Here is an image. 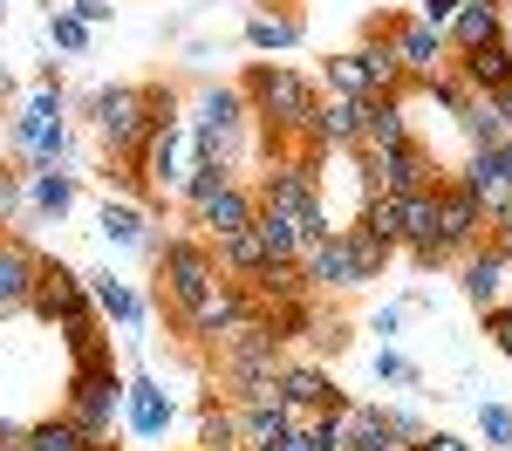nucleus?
Segmentation results:
<instances>
[{
	"label": "nucleus",
	"mask_w": 512,
	"mask_h": 451,
	"mask_svg": "<svg viewBox=\"0 0 512 451\" xmlns=\"http://www.w3.org/2000/svg\"><path fill=\"white\" fill-rule=\"evenodd\" d=\"M171 110H178V96L171 89H103L96 96V130H103V144L110 151H144L158 130H171Z\"/></svg>",
	"instance_id": "obj_1"
},
{
	"label": "nucleus",
	"mask_w": 512,
	"mask_h": 451,
	"mask_svg": "<svg viewBox=\"0 0 512 451\" xmlns=\"http://www.w3.org/2000/svg\"><path fill=\"white\" fill-rule=\"evenodd\" d=\"M117 369L110 363H89L76 369V383H69V424H76L82 438H110V417H117Z\"/></svg>",
	"instance_id": "obj_2"
},
{
	"label": "nucleus",
	"mask_w": 512,
	"mask_h": 451,
	"mask_svg": "<svg viewBox=\"0 0 512 451\" xmlns=\"http://www.w3.org/2000/svg\"><path fill=\"white\" fill-rule=\"evenodd\" d=\"M362 171H369V199L376 192H431V151L417 144V137H403V144H390V151H369L362 158Z\"/></svg>",
	"instance_id": "obj_3"
},
{
	"label": "nucleus",
	"mask_w": 512,
	"mask_h": 451,
	"mask_svg": "<svg viewBox=\"0 0 512 451\" xmlns=\"http://www.w3.org/2000/svg\"><path fill=\"white\" fill-rule=\"evenodd\" d=\"M246 96H253V110L267 123H280V130H301V123H308V103H315L308 82L294 76V69H253V76H246Z\"/></svg>",
	"instance_id": "obj_4"
},
{
	"label": "nucleus",
	"mask_w": 512,
	"mask_h": 451,
	"mask_svg": "<svg viewBox=\"0 0 512 451\" xmlns=\"http://www.w3.org/2000/svg\"><path fill=\"white\" fill-rule=\"evenodd\" d=\"M28 308H35L41 322H82V315H96L89 287H82L69 267H55V260H41V267H35V294H28Z\"/></svg>",
	"instance_id": "obj_5"
},
{
	"label": "nucleus",
	"mask_w": 512,
	"mask_h": 451,
	"mask_svg": "<svg viewBox=\"0 0 512 451\" xmlns=\"http://www.w3.org/2000/svg\"><path fill=\"white\" fill-rule=\"evenodd\" d=\"M164 287H171V301L192 315L198 301L219 287V267H212V253H205V246H192V240L164 246Z\"/></svg>",
	"instance_id": "obj_6"
},
{
	"label": "nucleus",
	"mask_w": 512,
	"mask_h": 451,
	"mask_svg": "<svg viewBox=\"0 0 512 451\" xmlns=\"http://www.w3.org/2000/svg\"><path fill=\"white\" fill-rule=\"evenodd\" d=\"M437 240H444V253H458V246L478 240V226H485V199H478L465 178H451V185H437Z\"/></svg>",
	"instance_id": "obj_7"
},
{
	"label": "nucleus",
	"mask_w": 512,
	"mask_h": 451,
	"mask_svg": "<svg viewBox=\"0 0 512 451\" xmlns=\"http://www.w3.org/2000/svg\"><path fill=\"white\" fill-rule=\"evenodd\" d=\"M301 274H308V287H362V267H355L349 233L308 240V246H301Z\"/></svg>",
	"instance_id": "obj_8"
},
{
	"label": "nucleus",
	"mask_w": 512,
	"mask_h": 451,
	"mask_svg": "<svg viewBox=\"0 0 512 451\" xmlns=\"http://www.w3.org/2000/svg\"><path fill=\"white\" fill-rule=\"evenodd\" d=\"M246 315H253V294H246V287H233V281H219V287H212V294H205V301L192 308V315H185V322H192V335H212V342H226V335H233Z\"/></svg>",
	"instance_id": "obj_9"
},
{
	"label": "nucleus",
	"mask_w": 512,
	"mask_h": 451,
	"mask_svg": "<svg viewBox=\"0 0 512 451\" xmlns=\"http://www.w3.org/2000/svg\"><path fill=\"white\" fill-rule=\"evenodd\" d=\"M465 185H472L485 205H499L506 212V199H512V137H499V144H485L472 158V171H465Z\"/></svg>",
	"instance_id": "obj_10"
},
{
	"label": "nucleus",
	"mask_w": 512,
	"mask_h": 451,
	"mask_svg": "<svg viewBox=\"0 0 512 451\" xmlns=\"http://www.w3.org/2000/svg\"><path fill=\"white\" fill-rule=\"evenodd\" d=\"M308 130L315 144H362V103L355 96H328V103H308Z\"/></svg>",
	"instance_id": "obj_11"
},
{
	"label": "nucleus",
	"mask_w": 512,
	"mask_h": 451,
	"mask_svg": "<svg viewBox=\"0 0 512 451\" xmlns=\"http://www.w3.org/2000/svg\"><path fill=\"white\" fill-rule=\"evenodd\" d=\"M35 253L14 240H0V315H21L28 308V294H35Z\"/></svg>",
	"instance_id": "obj_12"
},
{
	"label": "nucleus",
	"mask_w": 512,
	"mask_h": 451,
	"mask_svg": "<svg viewBox=\"0 0 512 451\" xmlns=\"http://www.w3.org/2000/svg\"><path fill=\"white\" fill-rule=\"evenodd\" d=\"M458 76L472 82V89H506L512 82V48H506V35H492V41H478V48H465V62H458Z\"/></svg>",
	"instance_id": "obj_13"
},
{
	"label": "nucleus",
	"mask_w": 512,
	"mask_h": 451,
	"mask_svg": "<svg viewBox=\"0 0 512 451\" xmlns=\"http://www.w3.org/2000/svg\"><path fill=\"white\" fill-rule=\"evenodd\" d=\"M192 212H198V226H205L212 240H219V233H239V226H253V199L239 192L233 178H226V185H219L212 199H198Z\"/></svg>",
	"instance_id": "obj_14"
},
{
	"label": "nucleus",
	"mask_w": 512,
	"mask_h": 451,
	"mask_svg": "<svg viewBox=\"0 0 512 451\" xmlns=\"http://www.w3.org/2000/svg\"><path fill=\"white\" fill-rule=\"evenodd\" d=\"M403 431H396V417H383V410H349L342 417V451H410L396 445Z\"/></svg>",
	"instance_id": "obj_15"
},
{
	"label": "nucleus",
	"mask_w": 512,
	"mask_h": 451,
	"mask_svg": "<svg viewBox=\"0 0 512 451\" xmlns=\"http://www.w3.org/2000/svg\"><path fill=\"white\" fill-rule=\"evenodd\" d=\"M253 233H260V246H267L274 260H294V253L308 246L301 219H294V212H280V205H253Z\"/></svg>",
	"instance_id": "obj_16"
},
{
	"label": "nucleus",
	"mask_w": 512,
	"mask_h": 451,
	"mask_svg": "<svg viewBox=\"0 0 512 451\" xmlns=\"http://www.w3.org/2000/svg\"><path fill=\"white\" fill-rule=\"evenodd\" d=\"M280 383V404H301V410H342V390L321 376V369H287L274 376Z\"/></svg>",
	"instance_id": "obj_17"
},
{
	"label": "nucleus",
	"mask_w": 512,
	"mask_h": 451,
	"mask_svg": "<svg viewBox=\"0 0 512 451\" xmlns=\"http://www.w3.org/2000/svg\"><path fill=\"white\" fill-rule=\"evenodd\" d=\"M506 267H512L506 246H492V253H472V260H465V294H472L478 308H499V281H506Z\"/></svg>",
	"instance_id": "obj_18"
},
{
	"label": "nucleus",
	"mask_w": 512,
	"mask_h": 451,
	"mask_svg": "<svg viewBox=\"0 0 512 451\" xmlns=\"http://www.w3.org/2000/svg\"><path fill=\"white\" fill-rule=\"evenodd\" d=\"M396 35V55H403V76H424L431 82L437 76V28H424V21H410V28H390Z\"/></svg>",
	"instance_id": "obj_19"
},
{
	"label": "nucleus",
	"mask_w": 512,
	"mask_h": 451,
	"mask_svg": "<svg viewBox=\"0 0 512 451\" xmlns=\"http://www.w3.org/2000/svg\"><path fill=\"white\" fill-rule=\"evenodd\" d=\"M410 130H403V110H396V96H369L362 103V144L369 151H390V144H403Z\"/></svg>",
	"instance_id": "obj_20"
},
{
	"label": "nucleus",
	"mask_w": 512,
	"mask_h": 451,
	"mask_svg": "<svg viewBox=\"0 0 512 451\" xmlns=\"http://www.w3.org/2000/svg\"><path fill=\"white\" fill-rule=\"evenodd\" d=\"M444 35L458 41V48H478V41L506 35V28H499V0H465V7H458V21H451Z\"/></svg>",
	"instance_id": "obj_21"
},
{
	"label": "nucleus",
	"mask_w": 512,
	"mask_h": 451,
	"mask_svg": "<svg viewBox=\"0 0 512 451\" xmlns=\"http://www.w3.org/2000/svg\"><path fill=\"white\" fill-rule=\"evenodd\" d=\"M219 260H226L233 274H260L274 253L260 246V233H253V226H239V233H219Z\"/></svg>",
	"instance_id": "obj_22"
},
{
	"label": "nucleus",
	"mask_w": 512,
	"mask_h": 451,
	"mask_svg": "<svg viewBox=\"0 0 512 451\" xmlns=\"http://www.w3.org/2000/svg\"><path fill=\"white\" fill-rule=\"evenodd\" d=\"M355 62L369 69V82H376V96H390L396 82H403V55H396V41L383 35L376 48H355Z\"/></svg>",
	"instance_id": "obj_23"
},
{
	"label": "nucleus",
	"mask_w": 512,
	"mask_h": 451,
	"mask_svg": "<svg viewBox=\"0 0 512 451\" xmlns=\"http://www.w3.org/2000/svg\"><path fill=\"white\" fill-rule=\"evenodd\" d=\"M21 137H28L35 151H55V144H62V117H55V96H41L35 110L21 117Z\"/></svg>",
	"instance_id": "obj_24"
},
{
	"label": "nucleus",
	"mask_w": 512,
	"mask_h": 451,
	"mask_svg": "<svg viewBox=\"0 0 512 451\" xmlns=\"http://www.w3.org/2000/svg\"><path fill=\"white\" fill-rule=\"evenodd\" d=\"M62 335H69V356H76V369L110 363V356H103V328H96V315H82V322H62Z\"/></svg>",
	"instance_id": "obj_25"
},
{
	"label": "nucleus",
	"mask_w": 512,
	"mask_h": 451,
	"mask_svg": "<svg viewBox=\"0 0 512 451\" xmlns=\"http://www.w3.org/2000/svg\"><path fill=\"white\" fill-rule=\"evenodd\" d=\"M28 451H89V438H82L69 417H48V424L28 431Z\"/></svg>",
	"instance_id": "obj_26"
},
{
	"label": "nucleus",
	"mask_w": 512,
	"mask_h": 451,
	"mask_svg": "<svg viewBox=\"0 0 512 451\" xmlns=\"http://www.w3.org/2000/svg\"><path fill=\"white\" fill-rule=\"evenodd\" d=\"M349 246H355V267H362V281H376V274L390 267V253H396V246H383L376 233H369V226H349Z\"/></svg>",
	"instance_id": "obj_27"
},
{
	"label": "nucleus",
	"mask_w": 512,
	"mask_h": 451,
	"mask_svg": "<svg viewBox=\"0 0 512 451\" xmlns=\"http://www.w3.org/2000/svg\"><path fill=\"white\" fill-rule=\"evenodd\" d=\"M198 431H205V445H198V451H239V445H233V438H239V417H233V410L205 404V417H198Z\"/></svg>",
	"instance_id": "obj_28"
},
{
	"label": "nucleus",
	"mask_w": 512,
	"mask_h": 451,
	"mask_svg": "<svg viewBox=\"0 0 512 451\" xmlns=\"http://www.w3.org/2000/svg\"><path fill=\"white\" fill-rule=\"evenodd\" d=\"M246 41H253V48H287V41H301V21H294V14H260V21L246 28Z\"/></svg>",
	"instance_id": "obj_29"
},
{
	"label": "nucleus",
	"mask_w": 512,
	"mask_h": 451,
	"mask_svg": "<svg viewBox=\"0 0 512 451\" xmlns=\"http://www.w3.org/2000/svg\"><path fill=\"white\" fill-rule=\"evenodd\" d=\"M328 76H335V89L355 96V103H369V96H376V82H369V69H362L355 55H335V62H328Z\"/></svg>",
	"instance_id": "obj_30"
},
{
	"label": "nucleus",
	"mask_w": 512,
	"mask_h": 451,
	"mask_svg": "<svg viewBox=\"0 0 512 451\" xmlns=\"http://www.w3.org/2000/svg\"><path fill=\"white\" fill-rule=\"evenodd\" d=\"M465 130H472L478 151H485V144H499V137H512L506 123H499V110H492V103H465Z\"/></svg>",
	"instance_id": "obj_31"
},
{
	"label": "nucleus",
	"mask_w": 512,
	"mask_h": 451,
	"mask_svg": "<svg viewBox=\"0 0 512 451\" xmlns=\"http://www.w3.org/2000/svg\"><path fill=\"white\" fill-rule=\"evenodd\" d=\"M137 431H144V438H151V431H164V417H171V404H164L158 390H151V383H137Z\"/></svg>",
	"instance_id": "obj_32"
},
{
	"label": "nucleus",
	"mask_w": 512,
	"mask_h": 451,
	"mask_svg": "<svg viewBox=\"0 0 512 451\" xmlns=\"http://www.w3.org/2000/svg\"><path fill=\"white\" fill-rule=\"evenodd\" d=\"M89 301H96V308H103V315H117V322H137V301H130V294H123V287H110V274H103V281L89 287Z\"/></svg>",
	"instance_id": "obj_33"
},
{
	"label": "nucleus",
	"mask_w": 512,
	"mask_h": 451,
	"mask_svg": "<svg viewBox=\"0 0 512 451\" xmlns=\"http://www.w3.org/2000/svg\"><path fill=\"white\" fill-rule=\"evenodd\" d=\"M219 185H226V164H219V158H205V164H198V178H192V205H198V199H212Z\"/></svg>",
	"instance_id": "obj_34"
},
{
	"label": "nucleus",
	"mask_w": 512,
	"mask_h": 451,
	"mask_svg": "<svg viewBox=\"0 0 512 451\" xmlns=\"http://www.w3.org/2000/svg\"><path fill=\"white\" fill-rule=\"evenodd\" d=\"M417 14H424V28H437V35H444V28L458 21V0H417Z\"/></svg>",
	"instance_id": "obj_35"
},
{
	"label": "nucleus",
	"mask_w": 512,
	"mask_h": 451,
	"mask_svg": "<svg viewBox=\"0 0 512 451\" xmlns=\"http://www.w3.org/2000/svg\"><path fill=\"white\" fill-rule=\"evenodd\" d=\"M103 226H110L117 240H137V233H144V219H137V212H123V205H110V212H103Z\"/></svg>",
	"instance_id": "obj_36"
},
{
	"label": "nucleus",
	"mask_w": 512,
	"mask_h": 451,
	"mask_svg": "<svg viewBox=\"0 0 512 451\" xmlns=\"http://www.w3.org/2000/svg\"><path fill=\"white\" fill-rule=\"evenodd\" d=\"M35 199L48 205V212H62V205H69V178H55V171H48V178L35 185Z\"/></svg>",
	"instance_id": "obj_37"
},
{
	"label": "nucleus",
	"mask_w": 512,
	"mask_h": 451,
	"mask_svg": "<svg viewBox=\"0 0 512 451\" xmlns=\"http://www.w3.org/2000/svg\"><path fill=\"white\" fill-rule=\"evenodd\" d=\"M485 438H492V445H512V410L485 404Z\"/></svg>",
	"instance_id": "obj_38"
},
{
	"label": "nucleus",
	"mask_w": 512,
	"mask_h": 451,
	"mask_svg": "<svg viewBox=\"0 0 512 451\" xmlns=\"http://www.w3.org/2000/svg\"><path fill=\"white\" fill-rule=\"evenodd\" d=\"M485 322H492V342L512 356V308H485Z\"/></svg>",
	"instance_id": "obj_39"
},
{
	"label": "nucleus",
	"mask_w": 512,
	"mask_h": 451,
	"mask_svg": "<svg viewBox=\"0 0 512 451\" xmlns=\"http://www.w3.org/2000/svg\"><path fill=\"white\" fill-rule=\"evenodd\" d=\"M410 451H472V445H465V438H451V431H424Z\"/></svg>",
	"instance_id": "obj_40"
},
{
	"label": "nucleus",
	"mask_w": 512,
	"mask_h": 451,
	"mask_svg": "<svg viewBox=\"0 0 512 451\" xmlns=\"http://www.w3.org/2000/svg\"><path fill=\"white\" fill-rule=\"evenodd\" d=\"M55 41H62V48H82V21H76V14H69V21H55Z\"/></svg>",
	"instance_id": "obj_41"
},
{
	"label": "nucleus",
	"mask_w": 512,
	"mask_h": 451,
	"mask_svg": "<svg viewBox=\"0 0 512 451\" xmlns=\"http://www.w3.org/2000/svg\"><path fill=\"white\" fill-rule=\"evenodd\" d=\"M485 103H492V110H499V123H506V130H512V82H506V89H492Z\"/></svg>",
	"instance_id": "obj_42"
},
{
	"label": "nucleus",
	"mask_w": 512,
	"mask_h": 451,
	"mask_svg": "<svg viewBox=\"0 0 512 451\" xmlns=\"http://www.w3.org/2000/svg\"><path fill=\"white\" fill-rule=\"evenodd\" d=\"M110 14V0H76V21H103Z\"/></svg>",
	"instance_id": "obj_43"
},
{
	"label": "nucleus",
	"mask_w": 512,
	"mask_h": 451,
	"mask_svg": "<svg viewBox=\"0 0 512 451\" xmlns=\"http://www.w3.org/2000/svg\"><path fill=\"white\" fill-rule=\"evenodd\" d=\"M7 205H14V178L0 171V212H7Z\"/></svg>",
	"instance_id": "obj_44"
},
{
	"label": "nucleus",
	"mask_w": 512,
	"mask_h": 451,
	"mask_svg": "<svg viewBox=\"0 0 512 451\" xmlns=\"http://www.w3.org/2000/svg\"><path fill=\"white\" fill-rule=\"evenodd\" d=\"M458 7H465V0H458Z\"/></svg>",
	"instance_id": "obj_45"
}]
</instances>
